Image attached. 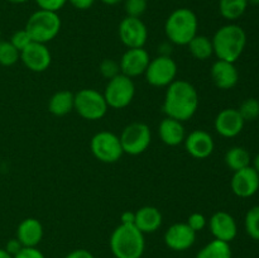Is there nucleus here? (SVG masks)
Returning a JSON list of instances; mask_svg holds the SVG:
<instances>
[{
  "label": "nucleus",
  "mask_w": 259,
  "mask_h": 258,
  "mask_svg": "<svg viewBox=\"0 0 259 258\" xmlns=\"http://www.w3.org/2000/svg\"><path fill=\"white\" fill-rule=\"evenodd\" d=\"M43 238V225L35 218L22 220L17 228V239L23 247H37Z\"/></svg>",
  "instance_id": "21"
},
{
  "label": "nucleus",
  "mask_w": 259,
  "mask_h": 258,
  "mask_svg": "<svg viewBox=\"0 0 259 258\" xmlns=\"http://www.w3.org/2000/svg\"><path fill=\"white\" fill-rule=\"evenodd\" d=\"M248 4H252V5H259V0H247Z\"/></svg>",
  "instance_id": "45"
},
{
  "label": "nucleus",
  "mask_w": 259,
  "mask_h": 258,
  "mask_svg": "<svg viewBox=\"0 0 259 258\" xmlns=\"http://www.w3.org/2000/svg\"><path fill=\"white\" fill-rule=\"evenodd\" d=\"M134 220H136V211L126 210V211L121 212L120 224H134Z\"/></svg>",
  "instance_id": "40"
},
{
  "label": "nucleus",
  "mask_w": 259,
  "mask_h": 258,
  "mask_svg": "<svg viewBox=\"0 0 259 258\" xmlns=\"http://www.w3.org/2000/svg\"><path fill=\"white\" fill-rule=\"evenodd\" d=\"M99 71H100L101 76L109 81L120 73V66H119L118 61L113 60V58H105L99 65Z\"/></svg>",
  "instance_id": "32"
},
{
  "label": "nucleus",
  "mask_w": 259,
  "mask_h": 258,
  "mask_svg": "<svg viewBox=\"0 0 259 258\" xmlns=\"http://www.w3.org/2000/svg\"><path fill=\"white\" fill-rule=\"evenodd\" d=\"M20 60V52L10 40H0V65L9 67Z\"/></svg>",
  "instance_id": "28"
},
{
  "label": "nucleus",
  "mask_w": 259,
  "mask_h": 258,
  "mask_svg": "<svg viewBox=\"0 0 259 258\" xmlns=\"http://www.w3.org/2000/svg\"><path fill=\"white\" fill-rule=\"evenodd\" d=\"M75 94L68 90H61L53 94L48 101V111L55 116H65L73 110Z\"/></svg>",
  "instance_id": "23"
},
{
  "label": "nucleus",
  "mask_w": 259,
  "mask_h": 258,
  "mask_svg": "<svg viewBox=\"0 0 259 258\" xmlns=\"http://www.w3.org/2000/svg\"><path fill=\"white\" fill-rule=\"evenodd\" d=\"M7 2L12 3V4H23V3H27L28 0H7Z\"/></svg>",
  "instance_id": "44"
},
{
  "label": "nucleus",
  "mask_w": 259,
  "mask_h": 258,
  "mask_svg": "<svg viewBox=\"0 0 259 258\" xmlns=\"http://www.w3.org/2000/svg\"><path fill=\"white\" fill-rule=\"evenodd\" d=\"M120 143L123 152L131 156H139L149 148L152 142V133L146 123L134 121L128 124L120 134Z\"/></svg>",
  "instance_id": "9"
},
{
  "label": "nucleus",
  "mask_w": 259,
  "mask_h": 258,
  "mask_svg": "<svg viewBox=\"0 0 259 258\" xmlns=\"http://www.w3.org/2000/svg\"><path fill=\"white\" fill-rule=\"evenodd\" d=\"M121 2H124V0H101V3H104L105 5H111V7L119 4V3Z\"/></svg>",
  "instance_id": "41"
},
{
  "label": "nucleus",
  "mask_w": 259,
  "mask_h": 258,
  "mask_svg": "<svg viewBox=\"0 0 259 258\" xmlns=\"http://www.w3.org/2000/svg\"><path fill=\"white\" fill-rule=\"evenodd\" d=\"M253 168L259 174V153L255 156V158L253 159Z\"/></svg>",
  "instance_id": "42"
},
{
  "label": "nucleus",
  "mask_w": 259,
  "mask_h": 258,
  "mask_svg": "<svg viewBox=\"0 0 259 258\" xmlns=\"http://www.w3.org/2000/svg\"><path fill=\"white\" fill-rule=\"evenodd\" d=\"M244 225L247 234L252 239L259 240V205L248 210V212L245 214Z\"/></svg>",
  "instance_id": "29"
},
{
  "label": "nucleus",
  "mask_w": 259,
  "mask_h": 258,
  "mask_svg": "<svg viewBox=\"0 0 259 258\" xmlns=\"http://www.w3.org/2000/svg\"><path fill=\"white\" fill-rule=\"evenodd\" d=\"M177 63L171 56H157L149 61L144 76L149 85L156 88H167L177 80Z\"/></svg>",
  "instance_id": "10"
},
{
  "label": "nucleus",
  "mask_w": 259,
  "mask_h": 258,
  "mask_svg": "<svg viewBox=\"0 0 259 258\" xmlns=\"http://www.w3.org/2000/svg\"><path fill=\"white\" fill-rule=\"evenodd\" d=\"M0 40H2V29H0Z\"/></svg>",
  "instance_id": "46"
},
{
  "label": "nucleus",
  "mask_w": 259,
  "mask_h": 258,
  "mask_svg": "<svg viewBox=\"0 0 259 258\" xmlns=\"http://www.w3.org/2000/svg\"><path fill=\"white\" fill-rule=\"evenodd\" d=\"M13 258H46L37 247H23Z\"/></svg>",
  "instance_id": "36"
},
{
  "label": "nucleus",
  "mask_w": 259,
  "mask_h": 258,
  "mask_svg": "<svg viewBox=\"0 0 259 258\" xmlns=\"http://www.w3.org/2000/svg\"><path fill=\"white\" fill-rule=\"evenodd\" d=\"M230 187L238 197H250L259 190V174L248 166L245 168L235 171L230 181Z\"/></svg>",
  "instance_id": "17"
},
{
  "label": "nucleus",
  "mask_w": 259,
  "mask_h": 258,
  "mask_svg": "<svg viewBox=\"0 0 259 258\" xmlns=\"http://www.w3.org/2000/svg\"><path fill=\"white\" fill-rule=\"evenodd\" d=\"M109 108L124 109L133 101L136 95V85L133 78L119 73L116 77L108 81L103 93Z\"/></svg>",
  "instance_id": "8"
},
{
  "label": "nucleus",
  "mask_w": 259,
  "mask_h": 258,
  "mask_svg": "<svg viewBox=\"0 0 259 258\" xmlns=\"http://www.w3.org/2000/svg\"><path fill=\"white\" fill-rule=\"evenodd\" d=\"M214 55L218 60L237 62L247 46V33L240 25L230 23L220 27L211 38Z\"/></svg>",
  "instance_id": "2"
},
{
  "label": "nucleus",
  "mask_w": 259,
  "mask_h": 258,
  "mask_svg": "<svg viewBox=\"0 0 259 258\" xmlns=\"http://www.w3.org/2000/svg\"><path fill=\"white\" fill-rule=\"evenodd\" d=\"M149 61H151V57H149L148 51L144 47L126 48V51L123 53L120 61H119L120 73L131 78L144 75L149 65Z\"/></svg>",
  "instance_id": "12"
},
{
  "label": "nucleus",
  "mask_w": 259,
  "mask_h": 258,
  "mask_svg": "<svg viewBox=\"0 0 259 258\" xmlns=\"http://www.w3.org/2000/svg\"><path fill=\"white\" fill-rule=\"evenodd\" d=\"M230 244L219 239H212L197 252L195 258H232Z\"/></svg>",
  "instance_id": "26"
},
{
  "label": "nucleus",
  "mask_w": 259,
  "mask_h": 258,
  "mask_svg": "<svg viewBox=\"0 0 259 258\" xmlns=\"http://www.w3.org/2000/svg\"><path fill=\"white\" fill-rule=\"evenodd\" d=\"M90 149L93 156L103 163H115L124 154L119 136L108 131L94 134L90 141Z\"/></svg>",
  "instance_id": "7"
},
{
  "label": "nucleus",
  "mask_w": 259,
  "mask_h": 258,
  "mask_svg": "<svg viewBox=\"0 0 259 258\" xmlns=\"http://www.w3.org/2000/svg\"><path fill=\"white\" fill-rule=\"evenodd\" d=\"M184 144L187 153L196 159L207 158L215 149V142L211 134L202 129H196L190 134H186Z\"/></svg>",
  "instance_id": "15"
},
{
  "label": "nucleus",
  "mask_w": 259,
  "mask_h": 258,
  "mask_svg": "<svg viewBox=\"0 0 259 258\" xmlns=\"http://www.w3.org/2000/svg\"><path fill=\"white\" fill-rule=\"evenodd\" d=\"M67 3L78 10H88L93 7L95 0H67Z\"/></svg>",
  "instance_id": "38"
},
{
  "label": "nucleus",
  "mask_w": 259,
  "mask_h": 258,
  "mask_svg": "<svg viewBox=\"0 0 259 258\" xmlns=\"http://www.w3.org/2000/svg\"><path fill=\"white\" fill-rule=\"evenodd\" d=\"M244 121H254L259 118V100L254 98L245 99L238 109Z\"/></svg>",
  "instance_id": "30"
},
{
  "label": "nucleus",
  "mask_w": 259,
  "mask_h": 258,
  "mask_svg": "<svg viewBox=\"0 0 259 258\" xmlns=\"http://www.w3.org/2000/svg\"><path fill=\"white\" fill-rule=\"evenodd\" d=\"M148 8V0H124V9L128 17L141 18Z\"/></svg>",
  "instance_id": "31"
},
{
  "label": "nucleus",
  "mask_w": 259,
  "mask_h": 258,
  "mask_svg": "<svg viewBox=\"0 0 259 258\" xmlns=\"http://www.w3.org/2000/svg\"><path fill=\"white\" fill-rule=\"evenodd\" d=\"M118 33L121 43L126 48H142L148 39V29L141 18L126 15L119 23Z\"/></svg>",
  "instance_id": "11"
},
{
  "label": "nucleus",
  "mask_w": 259,
  "mask_h": 258,
  "mask_svg": "<svg viewBox=\"0 0 259 258\" xmlns=\"http://www.w3.org/2000/svg\"><path fill=\"white\" fill-rule=\"evenodd\" d=\"M109 245L115 258H142L146 239L134 224H120L111 233Z\"/></svg>",
  "instance_id": "3"
},
{
  "label": "nucleus",
  "mask_w": 259,
  "mask_h": 258,
  "mask_svg": "<svg viewBox=\"0 0 259 258\" xmlns=\"http://www.w3.org/2000/svg\"><path fill=\"white\" fill-rule=\"evenodd\" d=\"M65 258H95V255L90 250L80 248V249H75L68 253V254H66Z\"/></svg>",
  "instance_id": "39"
},
{
  "label": "nucleus",
  "mask_w": 259,
  "mask_h": 258,
  "mask_svg": "<svg viewBox=\"0 0 259 258\" xmlns=\"http://www.w3.org/2000/svg\"><path fill=\"white\" fill-rule=\"evenodd\" d=\"M0 258H13V255H10L4 248H0Z\"/></svg>",
  "instance_id": "43"
},
{
  "label": "nucleus",
  "mask_w": 259,
  "mask_h": 258,
  "mask_svg": "<svg viewBox=\"0 0 259 258\" xmlns=\"http://www.w3.org/2000/svg\"><path fill=\"white\" fill-rule=\"evenodd\" d=\"M209 229L214 239L230 243L238 234V225L234 217L227 211L214 212L209 220Z\"/></svg>",
  "instance_id": "18"
},
{
  "label": "nucleus",
  "mask_w": 259,
  "mask_h": 258,
  "mask_svg": "<svg viewBox=\"0 0 259 258\" xmlns=\"http://www.w3.org/2000/svg\"><path fill=\"white\" fill-rule=\"evenodd\" d=\"M244 119L239 114L238 109L227 108L219 111L214 120L215 131L224 138H234L244 128Z\"/></svg>",
  "instance_id": "16"
},
{
  "label": "nucleus",
  "mask_w": 259,
  "mask_h": 258,
  "mask_svg": "<svg viewBox=\"0 0 259 258\" xmlns=\"http://www.w3.org/2000/svg\"><path fill=\"white\" fill-rule=\"evenodd\" d=\"M32 42V38H30V35L28 34V32L25 29L17 30V32L13 33L12 38H10V43H12L19 52H22V51Z\"/></svg>",
  "instance_id": "33"
},
{
  "label": "nucleus",
  "mask_w": 259,
  "mask_h": 258,
  "mask_svg": "<svg viewBox=\"0 0 259 258\" xmlns=\"http://www.w3.org/2000/svg\"><path fill=\"white\" fill-rule=\"evenodd\" d=\"M23 65L33 72H45L52 62V55L47 46L43 43L32 42L20 52Z\"/></svg>",
  "instance_id": "13"
},
{
  "label": "nucleus",
  "mask_w": 259,
  "mask_h": 258,
  "mask_svg": "<svg viewBox=\"0 0 259 258\" xmlns=\"http://www.w3.org/2000/svg\"><path fill=\"white\" fill-rule=\"evenodd\" d=\"M247 0H219V12L227 20H237L242 17L248 8Z\"/></svg>",
  "instance_id": "27"
},
{
  "label": "nucleus",
  "mask_w": 259,
  "mask_h": 258,
  "mask_svg": "<svg viewBox=\"0 0 259 258\" xmlns=\"http://www.w3.org/2000/svg\"><path fill=\"white\" fill-rule=\"evenodd\" d=\"M163 240L169 249L184 252L195 244L196 232H194L187 223H175L166 230Z\"/></svg>",
  "instance_id": "14"
},
{
  "label": "nucleus",
  "mask_w": 259,
  "mask_h": 258,
  "mask_svg": "<svg viewBox=\"0 0 259 258\" xmlns=\"http://www.w3.org/2000/svg\"><path fill=\"white\" fill-rule=\"evenodd\" d=\"M224 161L225 164L228 166V168H230L233 172H235L250 166L252 158H250L249 152H248L244 147L235 146L228 149L227 153H225Z\"/></svg>",
  "instance_id": "24"
},
{
  "label": "nucleus",
  "mask_w": 259,
  "mask_h": 258,
  "mask_svg": "<svg viewBox=\"0 0 259 258\" xmlns=\"http://www.w3.org/2000/svg\"><path fill=\"white\" fill-rule=\"evenodd\" d=\"M192 57L200 61H206L214 55L211 38L202 34H196L187 45Z\"/></svg>",
  "instance_id": "25"
},
{
  "label": "nucleus",
  "mask_w": 259,
  "mask_h": 258,
  "mask_svg": "<svg viewBox=\"0 0 259 258\" xmlns=\"http://www.w3.org/2000/svg\"><path fill=\"white\" fill-rule=\"evenodd\" d=\"M199 19L189 8H179L174 10L164 23V33L168 40L177 46H187L197 34Z\"/></svg>",
  "instance_id": "4"
},
{
  "label": "nucleus",
  "mask_w": 259,
  "mask_h": 258,
  "mask_svg": "<svg viewBox=\"0 0 259 258\" xmlns=\"http://www.w3.org/2000/svg\"><path fill=\"white\" fill-rule=\"evenodd\" d=\"M22 248H23L22 243H20L19 240L17 239V238H13V239L8 240V243H7V244H5L4 249L7 250V252L9 253L10 255H13V257H14V255L17 254V253L19 252V250L22 249Z\"/></svg>",
  "instance_id": "37"
},
{
  "label": "nucleus",
  "mask_w": 259,
  "mask_h": 258,
  "mask_svg": "<svg viewBox=\"0 0 259 258\" xmlns=\"http://www.w3.org/2000/svg\"><path fill=\"white\" fill-rule=\"evenodd\" d=\"M35 3L39 9L58 13V10H61L67 4V0H35Z\"/></svg>",
  "instance_id": "35"
},
{
  "label": "nucleus",
  "mask_w": 259,
  "mask_h": 258,
  "mask_svg": "<svg viewBox=\"0 0 259 258\" xmlns=\"http://www.w3.org/2000/svg\"><path fill=\"white\" fill-rule=\"evenodd\" d=\"M199 104V93L192 83L185 80H175L167 86L162 109L166 116L184 123L196 114Z\"/></svg>",
  "instance_id": "1"
},
{
  "label": "nucleus",
  "mask_w": 259,
  "mask_h": 258,
  "mask_svg": "<svg viewBox=\"0 0 259 258\" xmlns=\"http://www.w3.org/2000/svg\"><path fill=\"white\" fill-rule=\"evenodd\" d=\"M210 76L214 85L220 90H230L239 80V72L234 63L223 60H218L212 63Z\"/></svg>",
  "instance_id": "19"
},
{
  "label": "nucleus",
  "mask_w": 259,
  "mask_h": 258,
  "mask_svg": "<svg viewBox=\"0 0 259 258\" xmlns=\"http://www.w3.org/2000/svg\"><path fill=\"white\" fill-rule=\"evenodd\" d=\"M158 136L166 146L176 147L184 143L186 138V131L182 121L166 116L158 125Z\"/></svg>",
  "instance_id": "20"
},
{
  "label": "nucleus",
  "mask_w": 259,
  "mask_h": 258,
  "mask_svg": "<svg viewBox=\"0 0 259 258\" xmlns=\"http://www.w3.org/2000/svg\"><path fill=\"white\" fill-rule=\"evenodd\" d=\"M187 225L191 228L194 232H201L202 229H205L207 224V219L205 218L204 214L201 212H192L189 218H187Z\"/></svg>",
  "instance_id": "34"
},
{
  "label": "nucleus",
  "mask_w": 259,
  "mask_h": 258,
  "mask_svg": "<svg viewBox=\"0 0 259 258\" xmlns=\"http://www.w3.org/2000/svg\"><path fill=\"white\" fill-rule=\"evenodd\" d=\"M62 22L58 13L38 9L28 18L24 29L30 35L33 42L46 45L57 37Z\"/></svg>",
  "instance_id": "5"
},
{
  "label": "nucleus",
  "mask_w": 259,
  "mask_h": 258,
  "mask_svg": "<svg viewBox=\"0 0 259 258\" xmlns=\"http://www.w3.org/2000/svg\"><path fill=\"white\" fill-rule=\"evenodd\" d=\"M162 212L156 206H147L141 207L136 211V220L134 225L141 230L143 234L147 233H154L161 228L162 225Z\"/></svg>",
  "instance_id": "22"
},
{
  "label": "nucleus",
  "mask_w": 259,
  "mask_h": 258,
  "mask_svg": "<svg viewBox=\"0 0 259 258\" xmlns=\"http://www.w3.org/2000/svg\"><path fill=\"white\" fill-rule=\"evenodd\" d=\"M108 109L103 93H99L95 89H81L75 94L73 110L86 120L95 121L104 118Z\"/></svg>",
  "instance_id": "6"
}]
</instances>
